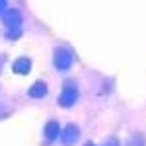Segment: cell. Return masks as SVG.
Masks as SVG:
<instances>
[{
    "mask_svg": "<svg viewBox=\"0 0 146 146\" xmlns=\"http://www.w3.org/2000/svg\"><path fill=\"white\" fill-rule=\"evenodd\" d=\"M47 94H49V88H47V84L43 80H37L35 84H31V88L27 90V96L33 98V100H41V98H45Z\"/></svg>",
    "mask_w": 146,
    "mask_h": 146,
    "instance_id": "52a82bcc",
    "label": "cell"
},
{
    "mask_svg": "<svg viewBox=\"0 0 146 146\" xmlns=\"http://www.w3.org/2000/svg\"><path fill=\"white\" fill-rule=\"evenodd\" d=\"M76 101H78V90H76L74 86L62 88L60 96H58V105H60V107H72Z\"/></svg>",
    "mask_w": 146,
    "mask_h": 146,
    "instance_id": "3957f363",
    "label": "cell"
},
{
    "mask_svg": "<svg viewBox=\"0 0 146 146\" xmlns=\"http://www.w3.org/2000/svg\"><path fill=\"white\" fill-rule=\"evenodd\" d=\"M31 58H27V56H20V58H16L14 60V64H12V70L16 72V74H22V76H25V74H29L31 72Z\"/></svg>",
    "mask_w": 146,
    "mask_h": 146,
    "instance_id": "5b68a950",
    "label": "cell"
},
{
    "mask_svg": "<svg viewBox=\"0 0 146 146\" xmlns=\"http://www.w3.org/2000/svg\"><path fill=\"white\" fill-rule=\"evenodd\" d=\"M20 35H22V29H8L6 37H8V39H18Z\"/></svg>",
    "mask_w": 146,
    "mask_h": 146,
    "instance_id": "9c48e42d",
    "label": "cell"
},
{
    "mask_svg": "<svg viewBox=\"0 0 146 146\" xmlns=\"http://www.w3.org/2000/svg\"><path fill=\"white\" fill-rule=\"evenodd\" d=\"M43 135H45L47 144L55 142L56 138L60 136V125L56 123V121H49V123L45 125V131H43Z\"/></svg>",
    "mask_w": 146,
    "mask_h": 146,
    "instance_id": "8992f818",
    "label": "cell"
},
{
    "mask_svg": "<svg viewBox=\"0 0 146 146\" xmlns=\"http://www.w3.org/2000/svg\"><path fill=\"white\" fill-rule=\"evenodd\" d=\"M8 10V4L4 2V0H0V16H4V12Z\"/></svg>",
    "mask_w": 146,
    "mask_h": 146,
    "instance_id": "8fae6325",
    "label": "cell"
},
{
    "mask_svg": "<svg viewBox=\"0 0 146 146\" xmlns=\"http://www.w3.org/2000/svg\"><path fill=\"white\" fill-rule=\"evenodd\" d=\"M2 22H4V25L8 29H20V25H22V12L16 10V8L6 10L4 16H2Z\"/></svg>",
    "mask_w": 146,
    "mask_h": 146,
    "instance_id": "277c9868",
    "label": "cell"
},
{
    "mask_svg": "<svg viewBox=\"0 0 146 146\" xmlns=\"http://www.w3.org/2000/svg\"><path fill=\"white\" fill-rule=\"evenodd\" d=\"M84 146H96V144H94V142H86Z\"/></svg>",
    "mask_w": 146,
    "mask_h": 146,
    "instance_id": "7c38bea8",
    "label": "cell"
},
{
    "mask_svg": "<svg viewBox=\"0 0 146 146\" xmlns=\"http://www.w3.org/2000/svg\"><path fill=\"white\" fill-rule=\"evenodd\" d=\"M103 146H121V144H119L117 138H109V140H105V144H103Z\"/></svg>",
    "mask_w": 146,
    "mask_h": 146,
    "instance_id": "30bf717a",
    "label": "cell"
},
{
    "mask_svg": "<svg viewBox=\"0 0 146 146\" xmlns=\"http://www.w3.org/2000/svg\"><path fill=\"white\" fill-rule=\"evenodd\" d=\"M78 138H80V129H78V125L68 123L66 127L60 131V140H62V144H64V146L76 144V142H78Z\"/></svg>",
    "mask_w": 146,
    "mask_h": 146,
    "instance_id": "7a4b0ae2",
    "label": "cell"
},
{
    "mask_svg": "<svg viewBox=\"0 0 146 146\" xmlns=\"http://www.w3.org/2000/svg\"><path fill=\"white\" fill-rule=\"evenodd\" d=\"M74 62V53L66 47H56L53 53V64L56 70H68Z\"/></svg>",
    "mask_w": 146,
    "mask_h": 146,
    "instance_id": "6da1fadb",
    "label": "cell"
},
{
    "mask_svg": "<svg viewBox=\"0 0 146 146\" xmlns=\"http://www.w3.org/2000/svg\"><path fill=\"white\" fill-rule=\"evenodd\" d=\"M127 146H146V136L144 133H133L127 140Z\"/></svg>",
    "mask_w": 146,
    "mask_h": 146,
    "instance_id": "ba28073f",
    "label": "cell"
}]
</instances>
